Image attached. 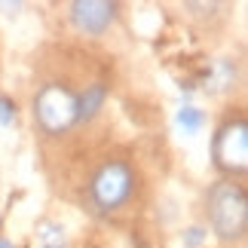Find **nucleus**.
<instances>
[{
  "label": "nucleus",
  "mask_w": 248,
  "mask_h": 248,
  "mask_svg": "<svg viewBox=\"0 0 248 248\" xmlns=\"http://www.w3.org/2000/svg\"><path fill=\"white\" fill-rule=\"evenodd\" d=\"M208 221L217 239L224 242H242L248 230V199L242 184L233 181H221L208 190Z\"/></svg>",
  "instance_id": "obj_1"
},
{
  "label": "nucleus",
  "mask_w": 248,
  "mask_h": 248,
  "mask_svg": "<svg viewBox=\"0 0 248 248\" xmlns=\"http://www.w3.org/2000/svg\"><path fill=\"white\" fill-rule=\"evenodd\" d=\"M135 171L123 159H108L95 169V175L89 181V202L98 215H113L135 196Z\"/></svg>",
  "instance_id": "obj_2"
},
{
  "label": "nucleus",
  "mask_w": 248,
  "mask_h": 248,
  "mask_svg": "<svg viewBox=\"0 0 248 248\" xmlns=\"http://www.w3.org/2000/svg\"><path fill=\"white\" fill-rule=\"evenodd\" d=\"M34 120L46 135H64L77 126V92L64 83H46L34 98Z\"/></svg>",
  "instance_id": "obj_3"
},
{
  "label": "nucleus",
  "mask_w": 248,
  "mask_h": 248,
  "mask_svg": "<svg viewBox=\"0 0 248 248\" xmlns=\"http://www.w3.org/2000/svg\"><path fill=\"white\" fill-rule=\"evenodd\" d=\"M212 154H215V166L221 171L242 175L248 166V126H245V120H233L227 126H221V132L215 135Z\"/></svg>",
  "instance_id": "obj_4"
},
{
  "label": "nucleus",
  "mask_w": 248,
  "mask_h": 248,
  "mask_svg": "<svg viewBox=\"0 0 248 248\" xmlns=\"http://www.w3.org/2000/svg\"><path fill=\"white\" fill-rule=\"evenodd\" d=\"M71 22L80 34L101 37L117 22V3H108V0H77V3H71Z\"/></svg>",
  "instance_id": "obj_5"
},
{
  "label": "nucleus",
  "mask_w": 248,
  "mask_h": 248,
  "mask_svg": "<svg viewBox=\"0 0 248 248\" xmlns=\"http://www.w3.org/2000/svg\"><path fill=\"white\" fill-rule=\"evenodd\" d=\"M236 80H239V68H236L233 59H217L205 74V92L212 95H221V92H230Z\"/></svg>",
  "instance_id": "obj_6"
},
{
  "label": "nucleus",
  "mask_w": 248,
  "mask_h": 248,
  "mask_svg": "<svg viewBox=\"0 0 248 248\" xmlns=\"http://www.w3.org/2000/svg\"><path fill=\"white\" fill-rule=\"evenodd\" d=\"M104 98H108L104 83H89L83 92H77V123H89L98 117V110L104 108Z\"/></svg>",
  "instance_id": "obj_7"
},
{
  "label": "nucleus",
  "mask_w": 248,
  "mask_h": 248,
  "mask_svg": "<svg viewBox=\"0 0 248 248\" xmlns=\"http://www.w3.org/2000/svg\"><path fill=\"white\" fill-rule=\"evenodd\" d=\"M178 126L184 129V135H196V132H202V126H205V113L199 108H193V104H187V108L178 110Z\"/></svg>",
  "instance_id": "obj_8"
},
{
  "label": "nucleus",
  "mask_w": 248,
  "mask_h": 248,
  "mask_svg": "<svg viewBox=\"0 0 248 248\" xmlns=\"http://www.w3.org/2000/svg\"><path fill=\"white\" fill-rule=\"evenodd\" d=\"M40 245L43 248H64V227L62 224H43L40 227Z\"/></svg>",
  "instance_id": "obj_9"
},
{
  "label": "nucleus",
  "mask_w": 248,
  "mask_h": 248,
  "mask_svg": "<svg viewBox=\"0 0 248 248\" xmlns=\"http://www.w3.org/2000/svg\"><path fill=\"white\" fill-rule=\"evenodd\" d=\"M208 239V230L205 227H190V230L184 233V248H199Z\"/></svg>",
  "instance_id": "obj_10"
},
{
  "label": "nucleus",
  "mask_w": 248,
  "mask_h": 248,
  "mask_svg": "<svg viewBox=\"0 0 248 248\" xmlns=\"http://www.w3.org/2000/svg\"><path fill=\"white\" fill-rule=\"evenodd\" d=\"M13 123H16V104L6 95H0V126H13Z\"/></svg>",
  "instance_id": "obj_11"
},
{
  "label": "nucleus",
  "mask_w": 248,
  "mask_h": 248,
  "mask_svg": "<svg viewBox=\"0 0 248 248\" xmlns=\"http://www.w3.org/2000/svg\"><path fill=\"white\" fill-rule=\"evenodd\" d=\"M0 248H13V245H9V242H6V239H0Z\"/></svg>",
  "instance_id": "obj_12"
}]
</instances>
